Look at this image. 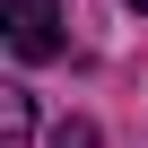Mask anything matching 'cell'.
<instances>
[{"instance_id":"obj_1","label":"cell","mask_w":148,"mask_h":148,"mask_svg":"<svg viewBox=\"0 0 148 148\" xmlns=\"http://www.w3.org/2000/svg\"><path fill=\"white\" fill-rule=\"evenodd\" d=\"M0 26H9L18 61H52L61 52V0H0Z\"/></svg>"},{"instance_id":"obj_2","label":"cell","mask_w":148,"mask_h":148,"mask_svg":"<svg viewBox=\"0 0 148 148\" xmlns=\"http://www.w3.org/2000/svg\"><path fill=\"white\" fill-rule=\"evenodd\" d=\"M35 139V105H26V87H0V148H26Z\"/></svg>"},{"instance_id":"obj_3","label":"cell","mask_w":148,"mask_h":148,"mask_svg":"<svg viewBox=\"0 0 148 148\" xmlns=\"http://www.w3.org/2000/svg\"><path fill=\"white\" fill-rule=\"evenodd\" d=\"M52 148H96V122H61V131H52Z\"/></svg>"},{"instance_id":"obj_4","label":"cell","mask_w":148,"mask_h":148,"mask_svg":"<svg viewBox=\"0 0 148 148\" xmlns=\"http://www.w3.org/2000/svg\"><path fill=\"white\" fill-rule=\"evenodd\" d=\"M131 9H139V18H148V0H131Z\"/></svg>"}]
</instances>
